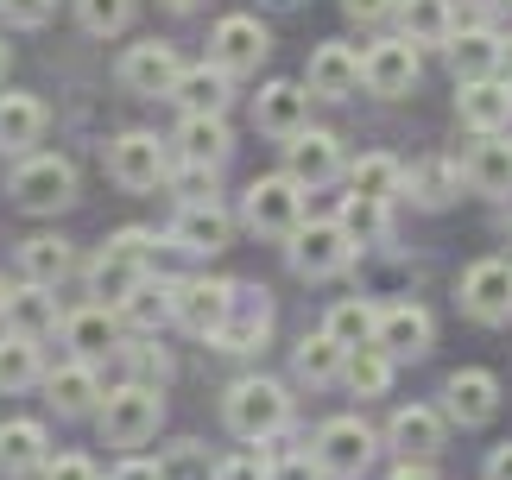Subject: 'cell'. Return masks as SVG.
Here are the masks:
<instances>
[{
    "mask_svg": "<svg viewBox=\"0 0 512 480\" xmlns=\"http://www.w3.org/2000/svg\"><path fill=\"white\" fill-rule=\"evenodd\" d=\"M159 424H165V398H159V386H140V379L108 392L102 411H95V430H102L108 449H140L146 436H159Z\"/></svg>",
    "mask_w": 512,
    "mask_h": 480,
    "instance_id": "obj_1",
    "label": "cell"
},
{
    "mask_svg": "<svg viewBox=\"0 0 512 480\" xmlns=\"http://www.w3.org/2000/svg\"><path fill=\"white\" fill-rule=\"evenodd\" d=\"M222 417L241 443H266V436H279L291 424V392L279 379H241V386H228Z\"/></svg>",
    "mask_w": 512,
    "mask_h": 480,
    "instance_id": "obj_2",
    "label": "cell"
},
{
    "mask_svg": "<svg viewBox=\"0 0 512 480\" xmlns=\"http://www.w3.org/2000/svg\"><path fill=\"white\" fill-rule=\"evenodd\" d=\"M13 203L26 209V215H57V209H70L76 203V165L70 158H57V152H32V158H19L13 165Z\"/></svg>",
    "mask_w": 512,
    "mask_h": 480,
    "instance_id": "obj_3",
    "label": "cell"
},
{
    "mask_svg": "<svg viewBox=\"0 0 512 480\" xmlns=\"http://www.w3.org/2000/svg\"><path fill=\"white\" fill-rule=\"evenodd\" d=\"M241 222L253 234H272V240H291L304 228V184L298 177H253L247 196H241Z\"/></svg>",
    "mask_w": 512,
    "mask_h": 480,
    "instance_id": "obj_4",
    "label": "cell"
},
{
    "mask_svg": "<svg viewBox=\"0 0 512 480\" xmlns=\"http://www.w3.org/2000/svg\"><path fill=\"white\" fill-rule=\"evenodd\" d=\"M354 247H361V240L342 228V215L336 222H304L291 234V272L298 278H336V272L354 266Z\"/></svg>",
    "mask_w": 512,
    "mask_h": 480,
    "instance_id": "obj_5",
    "label": "cell"
},
{
    "mask_svg": "<svg viewBox=\"0 0 512 480\" xmlns=\"http://www.w3.org/2000/svg\"><path fill=\"white\" fill-rule=\"evenodd\" d=\"M310 455H317V468L329 480H354L373 462V430L361 424V417H329V424L317 430V443H310Z\"/></svg>",
    "mask_w": 512,
    "mask_h": 480,
    "instance_id": "obj_6",
    "label": "cell"
},
{
    "mask_svg": "<svg viewBox=\"0 0 512 480\" xmlns=\"http://www.w3.org/2000/svg\"><path fill=\"white\" fill-rule=\"evenodd\" d=\"M228 297H234V285H222V278H177V285H171V316L190 335L215 342L222 323H228Z\"/></svg>",
    "mask_w": 512,
    "mask_h": 480,
    "instance_id": "obj_7",
    "label": "cell"
},
{
    "mask_svg": "<svg viewBox=\"0 0 512 480\" xmlns=\"http://www.w3.org/2000/svg\"><path fill=\"white\" fill-rule=\"evenodd\" d=\"M272 335V291L266 285H234L228 297V323L215 335V348L222 354H253Z\"/></svg>",
    "mask_w": 512,
    "mask_h": 480,
    "instance_id": "obj_8",
    "label": "cell"
},
{
    "mask_svg": "<svg viewBox=\"0 0 512 480\" xmlns=\"http://www.w3.org/2000/svg\"><path fill=\"white\" fill-rule=\"evenodd\" d=\"M108 177L121 190H159L171 177V158H165V146L152 133H121L108 146Z\"/></svg>",
    "mask_w": 512,
    "mask_h": 480,
    "instance_id": "obj_9",
    "label": "cell"
},
{
    "mask_svg": "<svg viewBox=\"0 0 512 480\" xmlns=\"http://www.w3.org/2000/svg\"><path fill=\"white\" fill-rule=\"evenodd\" d=\"M462 310L475 323H506L512 316V259H475L462 272Z\"/></svg>",
    "mask_w": 512,
    "mask_h": 480,
    "instance_id": "obj_10",
    "label": "cell"
},
{
    "mask_svg": "<svg viewBox=\"0 0 512 480\" xmlns=\"http://www.w3.org/2000/svg\"><path fill=\"white\" fill-rule=\"evenodd\" d=\"M285 171L298 177L304 190L336 184V177H342V139H336V133H323V127L291 133V139H285Z\"/></svg>",
    "mask_w": 512,
    "mask_h": 480,
    "instance_id": "obj_11",
    "label": "cell"
},
{
    "mask_svg": "<svg viewBox=\"0 0 512 480\" xmlns=\"http://www.w3.org/2000/svg\"><path fill=\"white\" fill-rule=\"evenodd\" d=\"M266 51H272V38H266V26L253 13H228L222 26H215V38H209V57L222 64L228 76H247V70H260L266 64Z\"/></svg>",
    "mask_w": 512,
    "mask_h": 480,
    "instance_id": "obj_12",
    "label": "cell"
},
{
    "mask_svg": "<svg viewBox=\"0 0 512 480\" xmlns=\"http://www.w3.org/2000/svg\"><path fill=\"white\" fill-rule=\"evenodd\" d=\"M228 240H234V222H228L222 203H184L171 222V247L190 253V259H215Z\"/></svg>",
    "mask_w": 512,
    "mask_h": 480,
    "instance_id": "obj_13",
    "label": "cell"
},
{
    "mask_svg": "<svg viewBox=\"0 0 512 480\" xmlns=\"http://www.w3.org/2000/svg\"><path fill=\"white\" fill-rule=\"evenodd\" d=\"M361 83L373 95H411L418 83V45L411 38H380V45L361 51Z\"/></svg>",
    "mask_w": 512,
    "mask_h": 480,
    "instance_id": "obj_14",
    "label": "cell"
},
{
    "mask_svg": "<svg viewBox=\"0 0 512 480\" xmlns=\"http://www.w3.org/2000/svg\"><path fill=\"white\" fill-rule=\"evenodd\" d=\"M177 76H184V64H177V51L159 45V38L127 45V57H121V83H127L133 95H171Z\"/></svg>",
    "mask_w": 512,
    "mask_h": 480,
    "instance_id": "obj_15",
    "label": "cell"
},
{
    "mask_svg": "<svg viewBox=\"0 0 512 480\" xmlns=\"http://www.w3.org/2000/svg\"><path fill=\"white\" fill-rule=\"evenodd\" d=\"M310 83H266L260 89V102H253V120L272 133V139H291V133H304L310 127Z\"/></svg>",
    "mask_w": 512,
    "mask_h": 480,
    "instance_id": "obj_16",
    "label": "cell"
},
{
    "mask_svg": "<svg viewBox=\"0 0 512 480\" xmlns=\"http://www.w3.org/2000/svg\"><path fill=\"white\" fill-rule=\"evenodd\" d=\"M304 83H310L317 102H342V95L361 89V51H354V45H317V51H310Z\"/></svg>",
    "mask_w": 512,
    "mask_h": 480,
    "instance_id": "obj_17",
    "label": "cell"
},
{
    "mask_svg": "<svg viewBox=\"0 0 512 480\" xmlns=\"http://www.w3.org/2000/svg\"><path fill=\"white\" fill-rule=\"evenodd\" d=\"M443 398H449V417L475 430V424H487V417L500 411V379L487 373V367H462V373H449Z\"/></svg>",
    "mask_w": 512,
    "mask_h": 480,
    "instance_id": "obj_18",
    "label": "cell"
},
{
    "mask_svg": "<svg viewBox=\"0 0 512 480\" xmlns=\"http://www.w3.org/2000/svg\"><path fill=\"white\" fill-rule=\"evenodd\" d=\"M430 310H418V304H392V310H380V329H373V342H380L392 360H424L430 354Z\"/></svg>",
    "mask_w": 512,
    "mask_h": 480,
    "instance_id": "obj_19",
    "label": "cell"
},
{
    "mask_svg": "<svg viewBox=\"0 0 512 480\" xmlns=\"http://www.w3.org/2000/svg\"><path fill=\"white\" fill-rule=\"evenodd\" d=\"M456 108H462V127L506 133L512 127V83H500V76H475V83H462Z\"/></svg>",
    "mask_w": 512,
    "mask_h": 480,
    "instance_id": "obj_20",
    "label": "cell"
},
{
    "mask_svg": "<svg viewBox=\"0 0 512 480\" xmlns=\"http://www.w3.org/2000/svg\"><path fill=\"white\" fill-rule=\"evenodd\" d=\"M45 392H51V411H57V417H89V411H102V379H95V360H70V367L45 373Z\"/></svg>",
    "mask_w": 512,
    "mask_h": 480,
    "instance_id": "obj_21",
    "label": "cell"
},
{
    "mask_svg": "<svg viewBox=\"0 0 512 480\" xmlns=\"http://www.w3.org/2000/svg\"><path fill=\"white\" fill-rule=\"evenodd\" d=\"M386 443L405 455V462H430V455L443 449V417L430 411V405H405V411H392V424H386Z\"/></svg>",
    "mask_w": 512,
    "mask_h": 480,
    "instance_id": "obj_22",
    "label": "cell"
},
{
    "mask_svg": "<svg viewBox=\"0 0 512 480\" xmlns=\"http://www.w3.org/2000/svg\"><path fill=\"white\" fill-rule=\"evenodd\" d=\"M140 278H146V266L140 259H127V253H114V247H102L89 259V297L95 304H108V310H121L133 291H140Z\"/></svg>",
    "mask_w": 512,
    "mask_h": 480,
    "instance_id": "obj_23",
    "label": "cell"
},
{
    "mask_svg": "<svg viewBox=\"0 0 512 480\" xmlns=\"http://www.w3.org/2000/svg\"><path fill=\"white\" fill-rule=\"evenodd\" d=\"M45 462H51L45 424H32V417H13V424H0V474H38Z\"/></svg>",
    "mask_w": 512,
    "mask_h": 480,
    "instance_id": "obj_24",
    "label": "cell"
},
{
    "mask_svg": "<svg viewBox=\"0 0 512 480\" xmlns=\"http://www.w3.org/2000/svg\"><path fill=\"white\" fill-rule=\"evenodd\" d=\"M462 184H468V171L449 165V158H418V165L405 171V190L418 196L424 209H449V203L462 196Z\"/></svg>",
    "mask_w": 512,
    "mask_h": 480,
    "instance_id": "obj_25",
    "label": "cell"
},
{
    "mask_svg": "<svg viewBox=\"0 0 512 480\" xmlns=\"http://www.w3.org/2000/svg\"><path fill=\"white\" fill-rule=\"evenodd\" d=\"M64 335H70L76 360H102L108 348H121V323H114V310H108V304H89V310L64 316Z\"/></svg>",
    "mask_w": 512,
    "mask_h": 480,
    "instance_id": "obj_26",
    "label": "cell"
},
{
    "mask_svg": "<svg viewBox=\"0 0 512 480\" xmlns=\"http://www.w3.org/2000/svg\"><path fill=\"white\" fill-rule=\"evenodd\" d=\"M468 184H475L481 196H506L512 190V139H500V133H481V146L468 152Z\"/></svg>",
    "mask_w": 512,
    "mask_h": 480,
    "instance_id": "obj_27",
    "label": "cell"
},
{
    "mask_svg": "<svg viewBox=\"0 0 512 480\" xmlns=\"http://www.w3.org/2000/svg\"><path fill=\"white\" fill-rule=\"evenodd\" d=\"M443 51H449V70H456L462 83H475V76H494V70L506 64V45H500L494 32H481V26H475V32H456Z\"/></svg>",
    "mask_w": 512,
    "mask_h": 480,
    "instance_id": "obj_28",
    "label": "cell"
},
{
    "mask_svg": "<svg viewBox=\"0 0 512 480\" xmlns=\"http://www.w3.org/2000/svg\"><path fill=\"white\" fill-rule=\"evenodd\" d=\"M228 146H234V133L222 114H184V127H177V152L196 158V165H222Z\"/></svg>",
    "mask_w": 512,
    "mask_h": 480,
    "instance_id": "obj_29",
    "label": "cell"
},
{
    "mask_svg": "<svg viewBox=\"0 0 512 480\" xmlns=\"http://www.w3.org/2000/svg\"><path fill=\"white\" fill-rule=\"evenodd\" d=\"M19 272H26L32 285H64V278L76 272L70 240H57V234H32L26 247H19Z\"/></svg>",
    "mask_w": 512,
    "mask_h": 480,
    "instance_id": "obj_30",
    "label": "cell"
},
{
    "mask_svg": "<svg viewBox=\"0 0 512 480\" xmlns=\"http://www.w3.org/2000/svg\"><path fill=\"white\" fill-rule=\"evenodd\" d=\"M399 26L411 45H449L456 38V7L449 0H399Z\"/></svg>",
    "mask_w": 512,
    "mask_h": 480,
    "instance_id": "obj_31",
    "label": "cell"
},
{
    "mask_svg": "<svg viewBox=\"0 0 512 480\" xmlns=\"http://www.w3.org/2000/svg\"><path fill=\"white\" fill-rule=\"evenodd\" d=\"M45 379V354H38V335H0V392H26Z\"/></svg>",
    "mask_w": 512,
    "mask_h": 480,
    "instance_id": "obj_32",
    "label": "cell"
},
{
    "mask_svg": "<svg viewBox=\"0 0 512 480\" xmlns=\"http://www.w3.org/2000/svg\"><path fill=\"white\" fill-rule=\"evenodd\" d=\"M7 323L19 329V335H38V342H45V335L57 329V297H51V285H19V291H7Z\"/></svg>",
    "mask_w": 512,
    "mask_h": 480,
    "instance_id": "obj_33",
    "label": "cell"
},
{
    "mask_svg": "<svg viewBox=\"0 0 512 480\" xmlns=\"http://www.w3.org/2000/svg\"><path fill=\"white\" fill-rule=\"evenodd\" d=\"M348 190L367 196V203H392V196H405V165H399V158H386V152H367V158H354Z\"/></svg>",
    "mask_w": 512,
    "mask_h": 480,
    "instance_id": "obj_34",
    "label": "cell"
},
{
    "mask_svg": "<svg viewBox=\"0 0 512 480\" xmlns=\"http://www.w3.org/2000/svg\"><path fill=\"white\" fill-rule=\"evenodd\" d=\"M38 133H45V102L38 95H0V146L26 152L38 146Z\"/></svg>",
    "mask_w": 512,
    "mask_h": 480,
    "instance_id": "obj_35",
    "label": "cell"
},
{
    "mask_svg": "<svg viewBox=\"0 0 512 480\" xmlns=\"http://www.w3.org/2000/svg\"><path fill=\"white\" fill-rule=\"evenodd\" d=\"M342 360H348V348H342L329 329H317V335H304V342H298V354H291V373H298L304 386H329V379L342 373Z\"/></svg>",
    "mask_w": 512,
    "mask_h": 480,
    "instance_id": "obj_36",
    "label": "cell"
},
{
    "mask_svg": "<svg viewBox=\"0 0 512 480\" xmlns=\"http://www.w3.org/2000/svg\"><path fill=\"white\" fill-rule=\"evenodd\" d=\"M177 102H184V114H222L228 108V70L222 64H203V70H184L177 76Z\"/></svg>",
    "mask_w": 512,
    "mask_h": 480,
    "instance_id": "obj_37",
    "label": "cell"
},
{
    "mask_svg": "<svg viewBox=\"0 0 512 480\" xmlns=\"http://www.w3.org/2000/svg\"><path fill=\"white\" fill-rule=\"evenodd\" d=\"M342 379L361 398H380L386 386H392V354L380 348V342H361V348H348V360H342Z\"/></svg>",
    "mask_w": 512,
    "mask_h": 480,
    "instance_id": "obj_38",
    "label": "cell"
},
{
    "mask_svg": "<svg viewBox=\"0 0 512 480\" xmlns=\"http://www.w3.org/2000/svg\"><path fill=\"white\" fill-rule=\"evenodd\" d=\"M323 329L336 335L342 348H361V342H373V329H380V310L361 304V297H342V304L329 310V323H323Z\"/></svg>",
    "mask_w": 512,
    "mask_h": 480,
    "instance_id": "obj_39",
    "label": "cell"
},
{
    "mask_svg": "<svg viewBox=\"0 0 512 480\" xmlns=\"http://www.w3.org/2000/svg\"><path fill=\"white\" fill-rule=\"evenodd\" d=\"M76 19H83V32L114 38L133 26V0H76Z\"/></svg>",
    "mask_w": 512,
    "mask_h": 480,
    "instance_id": "obj_40",
    "label": "cell"
},
{
    "mask_svg": "<svg viewBox=\"0 0 512 480\" xmlns=\"http://www.w3.org/2000/svg\"><path fill=\"white\" fill-rule=\"evenodd\" d=\"M121 316H127V323H140V329H152V323H159V316H171V285H159V278H140V291H133L127 297V304H121Z\"/></svg>",
    "mask_w": 512,
    "mask_h": 480,
    "instance_id": "obj_41",
    "label": "cell"
},
{
    "mask_svg": "<svg viewBox=\"0 0 512 480\" xmlns=\"http://www.w3.org/2000/svg\"><path fill=\"white\" fill-rule=\"evenodd\" d=\"M159 480H215V468L203 462V443H171L165 455H159Z\"/></svg>",
    "mask_w": 512,
    "mask_h": 480,
    "instance_id": "obj_42",
    "label": "cell"
},
{
    "mask_svg": "<svg viewBox=\"0 0 512 480\" xmlns=\"http://www.w3.org/2000/svg\"><path fill=\"white\" fill-rule=\"evenodd\" d=\"M127 354V367H133V379L140 386H165L171 379V354L159 348V342H133V348H121Z\"/></svg>",
    "mask_w": 512,
    "mask_h": 480,
    "instance_id": "obj_43",
    "label": "cell"
},
{
    "mask_svg": "<svg viewBox=\"0 0 512 480\" xmlns=\"http://www.w3.org/2000/svg\"><path fill=\"white\" fill-rule=\"evenodd\" d=\"M342 228H348L354 240L386 234V203H367V196H354V190H348V203H342Z\"/></svg>",
    "mask_w": 512,
    "mask_h": 480,
    "instance_id": "obj_44",
    "label": "cell"
},
{
    "mask_svg": "<svg viewBox=\"0 0 512 480\" xmlns=\"http://www.w3.org/2000/svg\"><path fill=\"white\" fill-rule=\"evenodd\" d=\"M177 190H184V203H215V165H196V158H184Z\"/></svg>",
    "mask_w": 512,
    "mask_h": 480,
    "instance_id": "obj_45",
    "label": "cell"
},
{
    "mask_svg": "<svg viewBox=\"0 0 512 480\" xmlns=\"http://www.w3.org/2000/svg\"><path fill=\"white\" fill-rule=\"evenodd\" d=\"M266 480H323V468H317V455H272Z\"/></svg>",
    "mask_w": 512,
    "mask_h": 480,
    "instance_id": "obj_46",
    "label": "cell"
},
{
    "mask_svg": "<svg viewBox=\"0 0 512 480\" xmlns=\"http://www.w3.org/2000/svg\"><path fill=\"white\" fill-rule=\"evenodd\" d=\"M0 13H7L13 26H45L57 13V0H0Z\"/></svg>",
    "mask_w": 512,
    "mask_h": 480,
    "instance_id": "obj_47",
    "label": "cell"
},
{
    "mask_svg": "<svg viewBox=\"0 0 512 480\" xmlns=\"http://www.w3.org/2000/svg\"><path fill=\"white\" fill-rule=\"evenodd\" d=\"M108 247H114V253H127V259H140V266H152V247H159V240H152L146 228H121V234L108 240Z\"/></svg>",
    "mask_w": 512,
    "mask_h": 480,
    "instance_id": "obj_48",
    "label": "cell"
},
{
    "mask_svg": "<svg viewBox=\"0 0 512 480\" xmlns=\"http://www.w3.org/2000/svg\"><path fill=\"white\" fill-rule=\"evenodd\" d=\"M45 480H102V474H95V462H83V455H51Z\"/></svg>",
    "mask_w": 512,
    "mask_h": 480,
    "instance_id": "obj_49",
    "label": "cell"
},
{
    "mask_svg": "<svg viewBox=\"0 0 512 480\" xmlns=\"http://www.w3.org/2000/svg\"><path fill=\"white\" fill-rule=\"evenodd\" d=\"M342 13L354 19V26H380L386 13H399V0H342Z\"/></svg>",
    "mask_w": 512,
    "mask_h": 480,
    "instance_id": "obj_50",
    "label": "cell"
},
{
    "mask_svg": "<svg viewBox=\"0 0 512 480\" xmlns=\"http://www.w3.org/2000/svg\"><path fill=\"white\" fill-rule=\"evenodd\" d=\"M215 480H266V462L260 455H228V462H215Z\"/></svg>",
    "mask_w": 512,
    "mask_h": 480,
    "instance_id": "obj_51",
    "label": "cell"
},
{
    "mask_svg": "<svg viewBox=\"0 0 512 480\" xmlns=\"http://www.w3.org/2000/svg\"><path fill=\"white\" fill-rule=\"evenodd\" d=\"M108 480H159V462H146V455H127V462L114 468Z\"/></svg>",
    "mask_w": 512,
    "mask_h": 480,
    "instance_id": "obj_52",
    "label": "cell"
},
{
    "mask_svg": "<svg viewBox=\"0 0 512 480\" xmlns=\"http://www.w3.org/2000/svg\"><path fill=\"white\" fill-rule=\"evenodd\" d=\"M487 480H512V443H500L487 455Z\"/></svg>",
    "mask_w": 512,
    "mask_h": 480,
    "instance_id": "obj_53",
    "label": "cell"
},
{
    "mask_svg": "<svg viewBox=\"0 0 512 480\" xmlns=\"http://www.w3.org/2000/svg\"><path fill=\"white\" fill-rule=\"evenodd\" d=\"M392 480H437V474H430V462H399V468H392Z\"/></svg>",
    "mask_w": 512,
    "mask_h": 480,
    "instance_id": "obj_54",
    "label": "cell"
},
{
    "mask_svg": "<svg viewBox=\"0 0 512 480\" xmlns=\"http://www.w3.org/2000/svg\"><path fill=\"white\" fill-rule=\"evenodd\" d=\"M165 7H171V13H196V7H203V0H165Z\"/></svg>",
    "mask_w": 512,
    "mask_h": 480,
    "instance_id": "obj_55",
    "label": "cell"
},
{
    "mask_svg": "<svg viewBox=\"0 0 512 480\" xmlns=\"http://www.w3.org/2000/svg\"><path fill=\"white\" fill-rule=\"evenodd\" d=\"M7 57H13V51H7V38H0V76H7Z\"/></svg>",
    "mask_w": 512,
    "mask_h": 480,
    "instance_id": "obj_56",
    "label": "cell"
},
{
    "mask_svg": "<svg viewBox=\"0 0 512 480\" xmlns=\"http://www.w3.org/2000/svg\"><path fill=\"white\" fill-rule=\"evenodd\" d=\"M0 310H7V285H0Z\"/></svg>",
    "mask_w": 512,
    "mask_h": 480,
    "instance_id": "obj_57",
    "label": "cell"
},
{
    "mask_svg": "<svg viewBox=\"0 0 512 480\" xmlns=\"http://www.w3.org/2000/svg\"><path fill=\"white\" fill-rule=\"evenodd\" d=\"M506 70H512V45H506Z\"/></svg>",
    "mask_w": 512,
    "mask_h": 480,
    "instance_id": "obj_58",
    "label": "cell"
}]
</instances>
